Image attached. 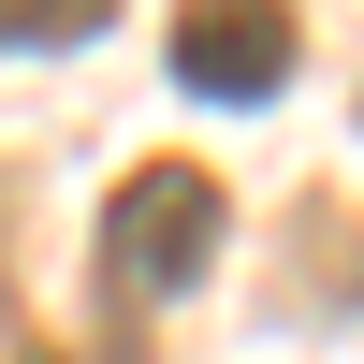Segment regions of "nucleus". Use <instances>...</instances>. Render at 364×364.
Returning <instances> with one entry per match:
<instances>
[{"mask_svg": "<svg viewBox=\"0 0 364 364\" xmlns=\"http://www.w3.org/2000/svg\"><path fill=\"white\" fill-rule=\"evenodd\" d=\"M15 350H29V321H15V291H0V364H15Z\"/></svg>", "mask_w": 364, "mask_h": 364, "instance_id": "nucleus-4", "label": "nucleus"}, {"mask_svg": "<svg viewBox=\"0 0 364 364\" xmlns=\"http://www.w3.org/2000/svg\"><path fill=\"white\" fill-rule=\"evenodd\" d=\"M219 233H233L219 175H204V161H146L132 190L102 204V277L132 291V306H175V291L219 262Z\"/></svg>", "mask_w": 364, "mask_h": 364, "instance_id": "nucleus-1", "label": "nucleus"}, {"mask_svg": "<svg viewBox=\"0 0 364 364\" xmlns=\"http://www.w3.org/2000/svg\"><path fill=\"white\" fill-rule=\"evenodd\" d=\"M175 87H204V102L291 87V15H175Z\"/></svg>", "mask_w": 364, "mask_h": 364, "instance_id": "nucleus-2", "label": "nucleus"}, {"mask_svg": "<svg viewBox=\"0 0 364 364\" xmlns=\"http://www.w3.org/2000/svg\"><path fill=\"white\" fill-rule=\"evenodd\" d=\"M102 0H0V44H87Z\"/></svg>", "mask_w": 364, "mask_h": 364, "instance_id": "nucleus-3", "label": "nucleus"}]
</instances>
